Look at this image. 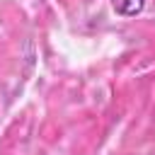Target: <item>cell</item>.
<instances>
[{"mask_svg": "<svg viewBox=\"0 0 155 155\" xmlns=\"http://www.w3.org/2000/svg\"><path fill=\"white\" fill-rule=\"evenodd\" d=\"M111 7L121 17H136L145 7V0H111Z\"/></svg>", "mask_w": 155, "mask_h": 155, "instance_id": "1", "label": "cell"}]
</instances>
